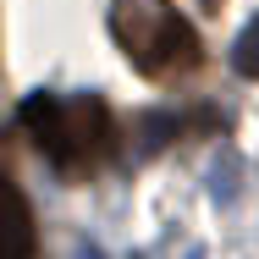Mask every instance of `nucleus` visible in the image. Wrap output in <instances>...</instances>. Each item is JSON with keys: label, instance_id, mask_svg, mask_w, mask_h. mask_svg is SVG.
I'll list each match as a JSON object with an SVG mask.
<instances>
[{"label": "nucleus", "instance_id": "nucleus-5", "mask_svg": "<svg viewBox=\"0 0 259 259\" xmlns=\"http://www.w3.org/2000/svg\"><path fill=\"white\" fill-rule=\"evenodd\" d=\"M232 72H237V77H259V17L237 33V45H232Z\"/></svg>", "mask_w": 259, "mask_h": 259}, {"label": "nucleus", "instance_id": "nucleus-2", "mask_svg": "<svg viewBox=\"0 0 259 259\" xmlns=\"http://www.w3.org/2000/svg\"><path fill=\"white\" fill-rule=\"evenodd\" d=\"M110 33L116 45L127 50V61L144 72V77H188L199 61H204V45L199 33L160 0H116L110 6Z\"/></svg>", "mask_w": 259, "mask_h": 259}, {"label": "nucleus", "instance_id": "nucleus-1", "mask_svg": "<svg viewBox=\"0 0 259 259\" xmlns=\"http://www.w3.org/2000/svg\"><path fill=\"white\" fill-rule=\"evenodd\" d=\"M17 116H22L28 138L45 149V160L66 182H89L116 149V121H110V105L100 94H72V100L28 94Z\"/></svg>", "mask_w": 259, "mask_h": 259}, {"label": "nucleus", "instance_id": "nucleus-3", "mask_svg": "<svg viewBox=\"0 0 259 259\" xmlns=\"http://www.w3.org/2000/svg\"><path fill=\"white\" fill-rule=\"evenodd\" d=\"M0 259H39V221L0 155Z\"/></svg>", "mask_w": 259, "mask_h": 259}, {"label": "nucleus", "instance_id": "nucleus-4", "mask_svg": "<svg viewBox=\"0 0 259 259\" xmlns=\"http://www.w3.org/2000/svg\"><path fill=\"white\" fill-rule=\"evenodd\" d=\"M133 133H138V155H155L160 144H171V138L182 133V121H177L171 110H144V116L133 121Z\"/></svg>", "mask_w": 259, "mask_h": 259}]
</instances>
